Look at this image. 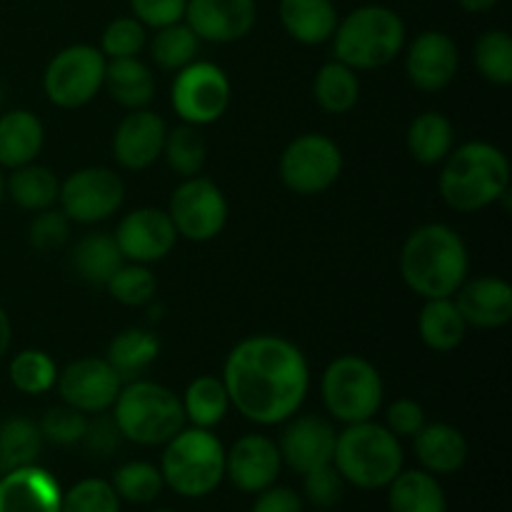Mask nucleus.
Segmentation results:
<instances>
[{"label":"nucleus","instance_id":"nucleus-1","mask_svg":"<svg viewBox=\"0 0 512 512\" xmlns=\"http://www.w3.org/2000/svg\"><path fill=\"white\" fill-rule=\"evenodd\" d=\"M223 385L243 418L258 425L285 423L308 395V360L290 340L253 335L230 350Z\"/></svg>","mask_w":512,"mask_h":512},{"label":"nucleus","instance_id":"nucleus-2","mask_svg":"<svg viewBox=\"0 0 512 512\" xmlns=\"http://www.w3.org/2000/svg\"><path fill=\"white\" fill-rule=\"evenodd\" d=\"M400 275L420 298H453L468 278V248L448 225H423L405 240Z\"/></svg>","mask_w":512,"mask_h":512},{"label":"nucleus","instance_id":"nucleus-3","mask_svg":"<svg viewBox=\"0 0 512 512\" xmlns=\"http://www.w3.org/2000/svg\"><path fill=\"white\" fill-rule=\"evenodd\" d=\"M510 188L508 155L490 143H465L445 158L440 195L458 213H475L505 198Z\"/></svg>","mask_w":512,"mask_h":512},{"label":"nucleus","instance_id":"nucleus-4","mask_svg":"<svg viewBox=\"0 0 512 512\" xmlns=\"http://www.w3.org/2000/svg\"><path fill=\"white\" fill-rule=\"evenodd\" d=\"M403 460L400 440L373 420L348 425L335 440V470L360 490L388 488L403 470Z\"/></svg>","mask_w":512,"mask_h":512},{"label":"nucleus","instance_id":"nucleus-5","mask_svg":"<svg viewBox=\"0 0 512 512\" xmlns=\"http://www.w3.org/2000/svg\"><path fill=\"white\" fill-rule=\"evenodd\" d=\"M405 45V23L385 5L355 8L333 33L335 60L353 70H375L393 63Z\"/></svg>","mask_w":512,"mask_h":512},{"label":"nucleus","instance_id":"nucleus-6","mask_svg":"<svg viewBox=\"0 0 512 512\" xmlns=\"http://www.w3.org/2000/svg\"><path fill=\"white\" fill-rule=\"evenodd\" d=\"M113 420L125 440L138 445H165L185 428V410L173 390L138 378L120 388L113 403Z\"/></svg>","mask_w":512,"mask_h":512},{"label":"nucleus","instance_id":"nucleus-7","mask_svg":"<svg viewBox=\"0 0 512 512\" xmlns=\"http://www.w3.org/2000/svg\"><path fill=\"white\" fill-rule=\"evenodd\" d=\"M163 483L180 498H205L225 478V448L210 430L188 428L165 443Z\"/></svg>","mask_w":512,"mask_h":512},{"label":"nucleus","instance_id":"nucleus-8","mask_svg":"<svg viewBox=\"0 0 512 512\" xmlns=\"http://www.w3.org/2000/svg\"><path fill=\"white\" fill-rule=\"evenodd\" d=\"M325 410L340 423L373 420L383 405V380L380 373L360 355H343L325 368L320 383Z\"/></svg>","mask_w":512,"mask_h":512},{"label":"nucleus","instance_id":"nucleus-9","mask_svg":"<svg viewBox=\"0 0 512 512\" xmlns=\"http://www.w3.org/2000/svg\"><path fill=\"white\" fill-rule=\"evenodd\" d=\"M105 58L93 45H70L48 63L43 75L45 95L58 108H80L103 88Z\"/></svg>","mask_w":512,"mask_h":512},{"label":"nucleus","instance_id":"nucleus-10","mask_svg":"<svg viewBox=\"0 0 512 512\" xmlns=\"http://www.w3.org/2000/svg\"><path fill=\"white\" fill-rule=\"evenodd\" d=\"M170 103L188 125L215 123L230 105L228 75L215 63L193 60L175 75Z\"/></svg>","mask_w":512,"mask_h":512},{"label":"nucleus","instance_id":"nucleus-11","mask_svg":"<svg viewBox=\"0 0 512 512\" xmlns=\"http://www.w3.org/2000/svg\"><path fill=\"white\" fill-rule=\"evenodd\" d=\"M343 170V153L330 138L308 133L295 138L280 155V178L298 195H318L328 190Z\"/></svg>","mask_w":512,"mask_h":512},{"label":"nucleus","instance_id":"nucleus-12","mask_svg":"<svg viewBox=\"0 0 512 512\" xmlns=\"http://www.w3.org/2000/svg\"><path fill=\"white\" fill-rule=\"evenodd\" d=\"M168 215L178 235L205 243L220 235L228 223V200L213 180L193 175L175 188Z\"/></svg>","mask_w":512,"mask_h":512},{"label":"nucleus","instance_id":"nucleus-13","mask_svg":"<svg viewBox=\"0 0 512 512\" xmlns=\"http://www.w3.org/2000/svg\"><path fill=\"white\" fill-rule=\"evenodd\" d=\"M125 200L120 175L108 168H83L60 183L58 203L70 223L93 225L118 213Z\"/></svg>","mask_w":512,"mask_h":512},{"label":"nucleus","instance_id":"nucleus-14","mask_svg":"<svg viewBox=\"0 0 512 512\" xmlns=\"http://www.w3.org/2000/svg\"><path fill=\"white\" fill-rule=\"evenodd\" d=\"M55 383L63 403L85 415L108 413L123 388V380L103 358L75 360L58 375Z\"/></svg>","mask_w":512,"mask_h":512},{"label":"nucleus","instance_id":"nucleus-15","mask_svg":"<svg viewBox=\"0 0 512 512\" xmlns=\"http://www.w3.org/2000/svg\"><path fill=\"white\" fill-rule=\"evenodd\" d=\"M113 238L123 258L148 265L158 263L173 250L175 240H178V230H175L170 215L163 213V210L138 208L120 220Z\"/></svg>","mask_w":512,"mask_h":512},{"label":"nucleus","instance_id":"nucleus-16","mask_svg":"<svg viewBox=\"0 0 512 512\" xmlns=\"http://www.w3.org/2000/svg\"><path fill=\"white\" fill-rule=\"evenodd\" d=\"M280 470H283V458L278 443L265 435H243L230 448V453H225V478L240 493H263L265 488L275 485Z\"/></svg>","mask_w":512,"mask_h":512},{"label":"nucleus","instance_id":"nucleus-17","mask_svg":"<svg viewBox=\"0 0 512 512\" xmlns=\"http://www.w3.org/2000/svg\"><path fill=\"white\" fill-rule=\"evenodd\" d=\"M255 18V0H188L183 20L200 40L235 43L253 30Z\"/></svg>","mask_w":512,"mask_h":512},{"label":"nucleus","instance_id":"nucleus-18","mask_svg":"<svg viewBox=\"0 0 512 512\" xmlns=\"http://www.w3.org/2000/svg\"><path fill=\"white\" fill-rule=\"evenodd\" d=\"M335 440H338V433L328 420L320 415H303L285 428L278 450L283 465H288L298 475H308L333 463Z\"/></svg>","mask_w":512,"mask_h":512},{"label":"nucleus","instance_id":"nucleus-19","mask_svg":"<svg viewBox=\"0 0 512 512\" xmlns=\"http://www.w3.org/2000/svg\"><path fill=\"white\" fill-rule=\"evenodd\" d=\"M458 45L440 30H425L410 43L405 70L410 83L425 93H438L458 73Z\"/></svg>","mask_w":512,"mask_h":512},{"label":"nucleus","instance_id":"nucleus-20","mask_svg":"<svg viewBox=\"0 0 512 512\" xmlns=\"http://www.w3.org/2000/svg\"><path fill=\"white\" fill-rule=\"evenodd\" d=\"M168 125L153 110H130L113 135V155L125 170H145L163 155Z\"/></svg>","mask_w":512,"mask_h":512},{"label":"nucleus","instance_id":"nucleus-21","mask_svg":"<svg viewBox=\"0 0 512 512\" xmlns=\"http://www.w3.org/2000/svg\"><path fill=\"white\" fill-rule=\"evenodd\" d=\"M58 480L38 465L0 475V512H60Z\"/></svg>","mask_w":512,"mask_h":512},{"label":"nucleus","instance_id":"nucleus-22","mask_svg":"<svg viewBox=\"0 0 512 512\" xmlns=\"http://www.w3.org/2000/svg\"><path fill=\"white\" fill-rule=\"evenodd\" d=\"M455 295H458L455 305H458L460 315L473 328L493 330L510 323L512 288L503 278L485 275V278L465 280Z\"/></svg>","mask_w":512,"mask_h":512},{"label":"nucleus","instance_id":"nucleus-23","mask_svg":"<svg viewBox=\"0 0 512 512\" xmlns=\"http://www.w3.org/2000/svg\"><path fill=\"white\" fill-rule=\"evenodd\" d=\"M413 448L420 465L433 475H450L468 460V440L458 428L445 423H425L413 435Z\"/></svg>","mask_w":512,"mask_h":512},{"label":"nucleus","instance_id":"nucleus-24","mask_svg":"<svg viewBox=\"0 0 512 512\" xmlns=\"http://www.w3.org/2000/svg\"><path fill=\"white\" fill-rule=\"evenodd\" d=\"M278 13L285 33L303 45L325 43L338 28L333 0H280Z\"/></svg>","mask_w":512,"mask_h":512},{"label":"nucleus","instance_id":"nucleus-25","mask_svg":"<svg viewBox=\"0 0 512 512\" xmlns=\"http://www.w3.org/2000/svg\"><path fill=\"white\" fill-rule=\"evenodd\" d=\"M45 130L30 110H10L0 115V168H20L38 158Z\"/></svg>","mask_w":512,"mask_h":512},{"label":"nucleus","instance_id":"nucleus-26","mask_svg":"<svg viewBox=\"0 0 512 512\" xmlns=\"http://www.w3.org/2000/svg\"><path fill=\"white\" fill-rule=\"evenodd\" d=\"M103 85L113 95L115 103H120L128 110L148 108L150 100L155 98V80L148 65L133 58H110L105 63V80Z\"/></svg>","mask_w":512,"mask_h":512},{"label":"nucleus","instance_id":"nucleus-27","mask_svg":"<svg viewBox=\"0 0 512 512\" xmlns=\"http://www.w3.org/2000/svg\"><path fill=\"white\" fill-rule=\"evenodd\" d=\"M390 512H448L443 485L428 470H400L388 485Z\"/></svg>","mask_w":512,"mask_h":512},{"label":"nucleus","instance_id":"nucleus-28","mask_svg":"<svg viewBox=\"0 0 512 512\" xmlns=\"http://www.w3.org/2000/svg\"><path fill=\"white\" fill-rule=\"evenodd\" d=\"M420 338L430 350L438 353H450L458 348L468 333V323L460 315L458 305L453 298H435L425 303L420 310Z\"/></svg>","mask_w":512,"mask_h":512},{"label":"nucleus","instance_id":"nucleus-29","mask_svg":"<svg viewBox=\"0 0 512 512\" xmlns=\"http://www.w3.org/2000/svg\"><path fill=\"white\" fill-rule=\"evenodd\" d=\"M160 343L153 333L148 330H123L120 335H115L113 343L108 348V363L110 368L118 373V378L123 383L130 380H138L148 373L150 365L158 360Z\"/></svg>","mask_w":512,"mask_h":512},{"label":"nucleus","instance_id":"nucleus-30","mask_svg":"<svg viewBox=\"0 0 512 512\" xmlns=\"http://www.w3.org/2000/svg\"><path fill=\"white\" fill-rule=\"evenodd\" d=\"M5 193L23 210L40 213V210H48L58 203L60 183L53 170L28 163L20 165V168H13L10 178L5 180Z\"/></svg>","mask_w":512,"mask_h":512},{"label":"nucleus","instance_id":"nucleus-31","mask_svg":"<svg viewBox=\"0 0 512 512\" xmlns=\"http://www.w3.org/2000/svg\"><path fill=\"white\" fill-rule=\"evenodd\" d=\"M123 253L113 235L108 233H90L75 243L73 250V268L85 283L90 285H108L115 270L123 265Z\"/></svg>","mask_w":512,"mask_h":512},{"label":"nucleus","instance_id":"nucleus-32","mask_svg":"<svg viewBox=\"0 0 512 512\" xmlns=\"http://www.w3.org/2000/svg\"><path fill=\"white\" fill-rule=\"evenodd\" d=\"M183 410L185 420L193 423V428L210 430L228 415L230 398L225 390L223 378H213V375H200L193 383L185 388L183 395Z\"/></svg>","mask_w":512,"mask_h":512},{"label":"nucleus","instance_id":"nucleus-33","mask_svg":"<svg viewBox=\"0 0 512 512\" xmlns=\"http://www.w3.org/2000/svg\"><path fill=\"white\" fill-rule=\"evenodd\" d=\"M453 123L443 113L418 115L408 128V150L418 163H443L453 150Z\"/></svg>","mask_w":512,"mask_h":512},{"label":"nucleus","instance_id":"nucleus-34","mask_svg":"<svg viewBox=\"0 0 512 512\" xmlns=\"http://www.w3.org/2000/svg\"><path fill=\"white\" fill-rule=\"evenodd\" d=\"M43 443L40 425L30 418L15 415L0 423V470L8 473V470L35 465L43 453Z\"/></svg>","mask_w":512,"mask_h":512},{"label":"nucleus","instance_id":"nucleus-35","mask_svg":"<svg viewBox=\"0 0 512 512\" xmlns=\"http://www.w3.org/2000/svg\"><path fill=\"white\" fill-rule=\"evenodd\" d=\"M315 100H318L320 108L330 115H343L348 110L355 108L360 98V80L355 75L353 68H348L340 60L333 63H325L318 70L313 83Z\"/></svg>","mask_w":512,"mask_h":512},{"label":"nucleus","instance_id":"nucleus-36","mask_svg":"<svg viewBox=\"0 0 512 512\" xmlns=\"http://www.w3.org/2000/svg\"><path fill=\"white\" fill-rule=\"evenodd\" d=\"M200 38L190 30L188 23H173L158 28L153 43H150V55L158 63V68L163 70H183L185 65H190L198 55Z\"/></svg>","mask_w":512,"mask_h":512},{"label":"nucleus","instance_id":"nucleus-37","mask_svg":"<svg viewBox=\"0 0 512 512\" xmlns=\"http://www.w3.org/2000/svg\"><path fill=\"white\" fill-rule=\"evenodd\" d=\"M113 490L120 500L133 505H148L163 493L165 483L160 468L155 465L143 463V460H133V463H125L115 470L113 475Z\"/></svg>","mask_w":512,"mask_h":512},{"label":"nucleus","instance_id":"nucleus-38","mask_svg":"<svg viewBox=\"0 0 512 512\" xmlns=\"http://www.w3.org/2000/svg\"><path fill=\"white\" fill-rule=\"evenodd\" d=\"M163 155L170 168L183 178H193L205 165V138L198 125H178L168 130L163 145Z\"/></svg>","mask_w":512,"mask_h":512},{"label":"nucleus","instance_id":"nucleus-39","mask_svg":"<svg viewBox=\"0 0 512 512\" xmlns=\"http://www.w3.org/2000/svg\"><path fill=\"white\" fill-rule=\"evenodd\" d=\"M58 380L53 358L43 350H23L10 363V383L25 395H43Z\"/></svg>","mask_w":512,"mask_h":512},{"label":"nucleus","instance_id":"nucleus-40","mask_svg":"<svg viewBox=\"0 0 512 512\" xmlns=\"http://www.w3.org/2000/svg\"><path fill=\"white\" fill-rule=\"evenodd\" d=\"M475 65L495 85L512 83V38L505 30H488L475 43Z\"/></svg>","mask_w":512,"mask_h":512},{"label":"nucleus","instance_id":"nucleus-41","mask_svg":"<svg viewBox=\"0 0 512 512\" xmlns=\"http://www.w3.org/2000/svg\"><path fill=\"white\" fill-rule=\"evenodd\" d=\"M60 512H120V498L108 480L88 478L63 493Z\"/></svg>","mask_w":512,"mask_h":512},{"label":"nucleus","instance_id":"nucleus-42","mask_svg":"<svg viewBox=\"0 0 512 512\" xmlns=\"http://www.w3.org/2000/svg\"><path fill=\"white\" fill-rule=\"evenodd\" d=\"M105 288L110 290V295H113L118 303L133 305L135 308V305H145L153 300L158 283H155V275L150 273L145 265L123 263L118 270H115L113 278L108 280Z\"/></svg>","mask_w":512,"mask_h":512},{"label":"nucleus","instance_id":"nucleus-43","mask_svg":"<svg viewBox=\"0 0 512 512\" xmlns=\"http://www.w3.org/2000/svg\"><path fill=\"white\" fill-rule=\"evenodd\" d=\"M145 25L140 20L130 18H115L103 30V40H100V53L105 58H133L145 48Z\"/></svg>","mask_w":512,"mask_h":512},{"label":"nucleus","instance_id":"nucleus-44","mask_svg":"<svg viewBox=\"0 0 512 512\" xmlns=\"http://www.w3.org/2000/svg\"><path fill=\"white\" fill-rule=\"evenodd\" d=\"M38 425L40 433H43V440L68 448V445H75L83 440L88 418L80 410L70 408V405H60V408H50Z\"/></svg>","mask_w":512,"mask_h":512},{"label":"nucleus","instance_id":"nucleus-45","mask_svg":"<svg viewBox=\"0 0 512 512\" xmlns=\"http://www.w3.org/2000/svg\"><path fill=\"white\" fill-rule=\"evenodd\" d=\"M303 493L310 505L318 510H330L343 500L345 480L343 475L335 470V465H325V468L313 470V473L303 475Z\"/></svg>","mask_w":512,"mask_h":512},{"label":"nucleus","instance_id":"nucleus-46","mask_svg":"<svg viewBox=\"0 0 512 512\" xmlns=\"http://www.w3.org/2000/svg\"><path fill=\"white\" fill-rule=\"evenodd\" d=\"M70 235V220L65 218L63 210H40L30 223V245L38 253H53V250L63 248L68 243Z\"/></svg>","mask_w":512,"mask_h":512},{"label":"nucleus","instance_id":"nucleus-47","mask_svg":"<svg viewBox=\"0 0 512 512\" xmlns=\"http://www.w3.org/2000/svg\"><path fill=\"white\" fill-rule=\"evenodd\" d=\"M188 0H130L133 18L140 20L145 28H165V25L180 23L185 18Z\"/></svg>","mask_w":512,"mask_h":512},{"label":"nucleus","instance_id":"nucleus-48","mask_svg":"<svg viewBox=\"0 0 512 512\" xmlns=\"http://www.w3.org/2000/svg\"><path fill=\"white\" fill-rule=\"evenodd\" d=\"M120 440H123V435H120L113 415L98 413L93 420H88L80 443L85 445L88 453L98 455V458H108V455H113L115 450H118Z\"/></svg>","mask_w":512,"mask_h":512},{"label":"nucleus","instance_id":"nucleus-49","mask_svg":"<svg viewBox=\"0 0 512 512\" xmlns=\"http://www.w3.org/2000/svg\"><path fill=\"white\" fill-rule=\"evenodd\" d=\"M425 425V410L420 408L415 400L400 398L385 413V428L395 435V438H413L420 428Z\"/></svg>","mask_w":512,"mask_h":512},{"label":"nucleus","instance_id":"nucleus-50","mask_svg":"<svg viewBox=\"0 0 512 512\" xmlns=\"http://www.w3.org/2000/svg\"><path fill=\"white\" fill-rule=\"evenodd\" d=\"M250 512H303V498L298 493H293L290 488H275V485H270L263 493H258Z\"/></svg>","mask_w":512,"mask_h":512},{"label":"nucleus","instance_id":"nucleus-51","mask_svg":"<svg viewBox=\"0 0 512 512\" xmlns=\"http://www.w3.org/2000/svg\"><path fill=\"white\" fill-rule=\"evenodd\" d=\"M10 340H13V325H10L8 313H5L3 305H0V358L8 353Z\"/></svg>","mask_w":512,"mask_h":512},{"label":"nucleus","instance_id":"nucleus-52","mask_svg":"<svg viewBox=\"0 0 512 512\" xmlns=\"http://www.w3.org/2000/svg\"><path fill=\"white\" fill-rule=\"evenodd\" d=\"M458 3L465 13H488V10H493L500 0H458Z\"/></svg>","mask_w":512,"mask_h":512},{"label":"nucleus","instance_id":"nucleus-53","mask_svg":"<svg viewBox=\"0 0 512 512\" xmlns=\"http://www.w3.org/2000/svg\"><path fill=\"white\" fill-rule=\"evenodd\" d=\"M5 195V180H3V173H0V200H3Z\"/></svg>","mask_w":512,"mask_h":512},{"label":"nucleus","instance_id":"nucleus-54","mask_svg":"<svg viewBox=\"0 0 512 512\" xmlns=\"http://www.w3.org/2000/svg\"><path fill=\"white\" fill-rule=\"evenodd\" d=\"M153 512H175V510H168V508H160V510H153Z\"/></svg>","mask_w":512,"mask_h":512},{"label":"nucleus","instance_id":"nucleus-55","mask_svg":"<svg viewBox=\"0 0 512 512\" xmlns=\"http://www.w3.org/2000/svg\"><path fill=\"white\" fill-rule=\"evenodd\" d=\"M0 105H3V90H0Z\"/></svg>","mask_w":512,"mask_h":512},{"label":"nucleus","instance_id":"nucleus-56","mask_svg":"<svg viewBox=\"0 0 512 512\" xmlns=\"http://www.w3.org/2000/svg\"><path fill=\"white\" fill-rule=\"evenodd\" d=\"M320 512H328V510H320Z\"/></svg>","mask_w":512,"mask_h":512},{"label":"nucleus","instance_id":"nucleus-57","mask_svg":"<svg viewBox=\"0 0 512 512\" xmlns=\"http://www.w3.org/2000/svg\"><path fill=\"white\" fill-rule=\"evenodd\" d=\"M0 475H3V470H0Z\"/></svg>","mask_w":512,"mask_h":512}]
</instances>
